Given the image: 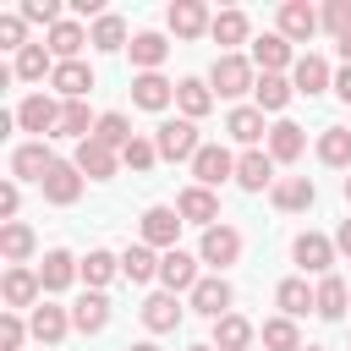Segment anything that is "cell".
Returning <instances> with one entry per match:
<instances>
[{
  "mask_svg": "<svg viewBox=\"0 0 351 351\" xmlns=\"http://www.w3.org/2000/svg\"><path fill=\"white\" fill-rule=\"evenodd\" d=\"M208 88H214V99H241V93L258 88V66L247 55H219L208 66Z\"/></svg>",
  "mask_w": 351,
  "mask_h": 351,
  "instance_id": "obj_1",
  "label": "cell"
},
{
  "mask_svg": "<svg viewBox=\"0 0 351 351\" xmlns=\"http://www.w3.org/2000/svg\"><path fill=\"white\" fill-rule=\"evenodd\" d=\"M154 148H159V159H170V165H192L197 159V148H203V137H197V121H186V115H176V121H159V132H154Z\"/></svg>",
  "mask_w": 351,
  "mask_h": 351,
  "instance_id": "obj_2",
  "label": "cell"
},
{
  "mask_svg": "<svg viewBox=\"0 0 351 351\" xmlns=\"http://www.w3.org/2000/svg\"><path fill=\"white\" fill-rule=\"evenodd\" d=\"M60 110H66V99H55V93H27V99L16 104V126L44 143V137L60 132Z\"/></svg>",
  "mask_w": 351,
  "mask_h": 351,
  "instance_id": "obj_3",
  "label": "cell"
},
{
  "mask_svg": "<svg viewBox=\"0 0 351 351\" xmlns=\"http://www.w3.org/2000/svg\"><path fill=\"white\" fill-rule=\"evenodd\" d=\"M203 269V258L197 252H181V247H170V252H159V285L170 291V296H192L197 291V274Z\"/></svg>",
  "mask_w": 351,
  "mask_h": 351,
  "instance_id": "obj_4",
  "label": "cell"
},
{
  "mask_svg": "<svg viewBox=\"0 0 351 351\" xmlns=\"http://www.w3.org/2000/svg\"><path fill=\"white\" fill-rule=\"evenodd\" d=\"M225 181H236V154L225 148V143H203L197 148V159H192V186H225Z\"/></svg>",
  "mask_w": 351,
  "mask_h": 351,
  "instance_id": "obj_5",
  "label": "cell"
},
{
  "mask_svg": "<svg viewBox=\"0 0 351 351\" xmlns=\"http://www.w3.org/2000/svg\"><path fill=\"white\" fill-rule=\"evenodd\" d=\"M82 181H88V176H82L71 159H55V165H49V176L38 181V192H44V203H55V208H71V203L82 197Z\"/></svg>",
  "mask_w": 351,
  "mask_h": 351,
  "instance_id": "obj_6",
  "label": "cell"
},
{
  "mask_svg": "<svg viewBox=\"0 0 351 351\" xmlns=\"http://www.w3.org/2000/svg\"><path fill=\"white\" fill-rule=\"evenodd\" d=\"M181 214L170 208V203H154V208H143V219H137V230H143V241L154 247V252H170L176 247V236H181Z\"/></svg>",
  "mask_w": 351,
  "mask_h": 351,
  "instance_id": "obj_7",
  "label": "cell"
},
{
  "mask_svg": "<svg viewBox=\"0 0 351 351\" xmlns=\"http://www.w3.org/2000/svg\"><path fill=\"white\" fill-rule=\"evenodd\" d=\"M197 258L219 274V269H230L236 258H241V230L236 225H208L203 230V241H197Z\"/></svg>",
  "mask_w": 351,
  "mask_h": 351,
  "instance_id": "obj_8",
  "label": "cell"
},
{
  "mask_svg": "<svg viewBox=\"0 0 351 351\" xmlns=\"http://www.w3.org/2000/svg\"><path fill=\"white\" fill-rule=\"evenodd\" d=\"M291 258H296V269L302 274H329V263H335V236H324V230H302L296 241H291Z\"/></svg>",
  "mask_w": 351,
  "mask_h": 351,
  "instance_id": "obj_9",
  "label": "cell"
},
{
  "mask_svg": "<svg viewBox=\"0 0 351 351\" xmlns=\"http://www.w3.org/2000/svg\"><path fill=\"white\" fill-rule=\"evenodd\" d=\"M0 291H5V313H33V307L44 302V285H38V269H27V263H16V269H5V280H0Z\"/></svg>",
  "mask_w": 351,
  "mask_h": 351,
  "instance_id": "obj_10",
  "label": "cell"
},
{
  "mask_svg": "<svg viewBox=\"0 0 351 351\" xmlns=\"http://www.w3.org/2000/svg\"><path fill=\"white\" fill-rule=\"evenodd\" d=\"M49 165H55V154H49V143H38V137H27V143L11 148V181H44Z\"/></svg>",
  "mask_w": 351,
  "mask_h": 351,
  "instance_id": "obj_11",
  "label": "cell"
},
{
  "mask_svg": "<svg viewBox=\"0 0 351 351\" xmlns=\"http://www.w3.org/2000/svg\"><path fill=\"white\" fill-rule=\"evenodd\" d=\"M274 159H269V148H247L241 159H236V186L241 192H274Z\"/></svg>",
  "mask_w": 351,
  "mask_h": 351,
  "instance_id": "obj_12",
  "label": "cell"
},
{
  "mask_svg": "<svg viewBox=\"0 0 351 351\" xmlns=\"http://www.w3.org/2000/svg\"><path fill=\"white\" fill-rule=\"evenodd\" d=\"M71 280H82V258H71L66 247H49V252H44V263H38V285H44V296L66 291Z\"/></svg>",
  "mask_w": 351,
  "mask_h": 351,
  "instance_id": "obj_13",
  "label": "cell"
},
{
  "mask_svg": "<svg viewBox=\"0 0 351 351\" xmlns=\"http://www.w3.org/2000/svg\"><path fill=\"white\" fill-rule=\"evenodd\" d=\"M186 302H192V313H203V318H225V313H230V302H236V291H230V280H225V274H203V280H197V291H192Z\"/></svg>",
  "mask_w": 351,
  "mask_h": 351,
  "instance_id": "obj_14",
  "label": "cell"
},
{
  "mask_svg": "<svg viewBox=\"0 0 351 351\" xmlns=\"http://www.w3.org/2000/svg\"><path fill=\"white\" fill-rule=\"evenodd\" d=\"M318 27H324V16H318L307 0H285V5H280V27H274L280 38H291V44H307Z\"/></svg>",
  "mask_w": 351,
  "mask_h": 351,
  "instance_id": "obj_15",
  "label": "cell"
},
{
  "mask_svg": "<svg viewBox=\"0 0 351 351\" xmlns=\"http://www.w3.org/2000/svg\"><path fill=\"white\" fill-rule=\"evenodd\" d=\"M252 66H258V77H285V66H296L291 38H280V33L252 38Z\"/></svg>",
  "mask_w": 351,
  "mask_h": 351,
  "instance_id": "obj_16",
  "label": "cell"
},
{
  "mask_svg": "<svg viewBox=\"0 0 351 351\" xmlns=\"http://www.w3.org/2000/svg\"><path fill=\"white\" fill-rule=\"evenodd\" d=\"M132 104L159 115V110H170V104H176V82H170V77H159V71H137V77H132Z\"/></svg>",
  "mask_w": 351,
  "mask_h": 351,
  "instance_id": "obj_17",
  "label": "cell"
},
{
  "mask_svg": "<svg viewBox=\"0 0 351 351\" xmlns=\"http://www.w3.org/2000/svg\"><path fill=\"white\" fill-rule=\"evenodd\" d=\"M165 22H170V33H176V38H203V33L214 27V16H208V5H203V0H176V5L165 11Z\"/></svg>",
  "mask_w": 351,
  "mask_h": 351,
  "instance_id": "obj_18",
  "label": "cell"
},
{
  "mask_svg": "<svg viewBox=\"0 0 351 351\" xmlns=\"http://www.w3.org/2000/svg\"><path fill=\"white\" fill-rule=\"evenodd\" d=\"M49 88H55L66 104H71V99H88V93H93V66H88V60H55Z\"/></svg>",
  "mask_w": 351,
  "mask_h": 351,
  "instance_id": "obj_19",
  "label": "cell"
},
{
  "mask_svg": "<svg viewBox=\"0 0 351 351\" xmlns=\"http://www.w3.org/2000/svg\"><path fill=\"white\" fill-rule=\"evenodd\" d=\"M269 203H274L280 214H302V208H313V203H318V186H313L307 176H280V181H274V192H269Z\"/></svg>",
  "mask_w": 351,
  "mask_h": 351,
  "instance_id": "obj_20",
  "label": "cell"
},
{
  "mask_svg": "<svg viewBox=\"0 0 351 351\" xmlns=\"http://www.w3.org/2000/svg\"><path fill=\"white\" fill-rule=\"evenodd\" d=\"M274 302H280V313H285V318H307V313H318V291L307 285V274L280 280V285H274Z\"/></svg>",
  "mask_w": 351,
  "mask_h": 351,
  "instance_id": "obj_21",
  "label": "cell"
},
{
  "mask_svg": "<svg viewBox=\"0 0 351 351\" xmlns=\"http://www.w3.org/2000/svg\"><path fill=\"white\" fill-rule=\"evenodd\" d=\"M27 329H33V340H38V346H60V340H66V329H71V313H66V307H55V302H38V307L27 313Z\"/></svg>",
  "mask_w": 351,
  "mask_h": 351,
  "instance_id": "obj_22",
  "label": "cell"
},
{
  "mask_svg": "<svg viewBox=\"0 0 351 351\" xmlns=\"http://www.w3.org/2000/svg\"><path fill=\"white\" fill-rule=\"evenodd\" d=\"M71 165H77V170H82L88 181H110V176H115V165H121V154L88 137V143H77V154H71Z\"/></svg>",
  "mask_w": 351,
  "mask_h": 351,
  "instance_id": "obj_23",
  "label": "cell"
},
{
  "mask_svg": "<svg viewBox=\"0 0 351 351\" xmlns=\"http://www.w3.org/2000/svg\"><path fill=\"white\" fill-rule=\"evenodd\" d=\"M176 214H181L186 225H203V230H208V225H219V197H214L208 186H186V192L176 197Z\"/></svg>",
  "mask_w": 351,
  "mask_h": 351,
  "instance_id": "obj_24",
  "label": "cell"
},
{
  "mask_svg": "<svg viewBox=\"0 0 351 351\" xmlns=\"http://www.w3.org/2000/svg\"><path fill=\"white\" fill-rule=\"evenodd\" d=\"M291 88L296 93H324V88H335V77H329V60L324 55H296V66H291Z\"/></svg>",
  "mask_w": 351,
  "mask_h": 351,
  "instance_id": "obj_25",
  "label": "cell"
},
{
  "mask_svg": "<svg viewBox=\"0 0 351 351\" xmlns=\"http://www.w3.org/2000/svg\"><path fill=\"white\" fill-rule=\"evenodd\" d=\"M225 132H230L241 148H258V143L269 137V126H263V110H258V104H236V110L225 115Z\"/></svg>",
  "mask_w": 351,
  "mask_h": 351,
  "instance_id": "obj_26",
  "label": "cell"
},
{
  "mask_svg": "<svg viewBox=\"0 0 351 351\" xmlns=\"http://www.w3.org/2000/svg\"><path fill=\"white\" fill-rule=\"evenodd\" d=\"M302 148H307V132H302L296 121H274V126H269V159H274V165H296Z\"/></svg>",
  "mask_w": 351,
  "mask_h": 351,
  "instance_id": "obj_27",
  "label": "cell"
},
{
  "mask_svg": "<svg viewBox=\"0 0 351 351\" xmlns=\"http://www.w3.org/2000/svg\"><path fill=\"white\" fill-rule=\"evenodd\" d=\"M104 324H110V296H104V291H82V296L71 302V329L99 335Z\"/></svg>",
  "mask_w": 351,
  "mask_h": 351,
  "instance_id": "obj_28",
  "label": "cell"
},
{
  "mask_svg": "<svg viewBox=\"0 0 351 351\" xmlns=\"http://www.w3.org/2000/svg\"><path fill=\"white\" fill-rule=\"evenodd\" d=\"M181 318H186V307H181V296H170V291H154V296L143 302V324H148L154 335H170Z\"/></svg>",
  "mask_w": 351,
  "mask_h": 351,
  "instance_id": "obj_29",
  "label": "cell"
},
{
  "mask_svg": "<svg viewBox=\"0 0 351 351\" xmlns=\"http://www.w3.org/2000/svg\"><path fill=\"white\" fill-rule=\"evenodd\" d=\"M121 280H132V285L159 280V252H154L148 241H132V247L121 252Z\"/></svg>",
  "mask_w": 351,
  "mask_h": 351,
  "instance_id": "obj_30",
  "label": "cell"
},
{
  "mask_svg": "<svg viewBox=\"0 0 351 351\" xmlns=\"http://www.w3.org/2000/svg\"><path fill=\"white\" fill-rule=\"evenodd\" d=\"M313 291H318V318L340 324V318H346V307H351V280H340V274H324Z\"/></svg>",
  "mask_w": 351,
  "mask_h": 351,
  "instance_id": "obj_31",
  "label": "cell"
},
{
  "mask_svg": "<svg viewBox=\"0 0 351 351\" xmlns=\"http://www.w3.org/2000/svg\"><path fill=\"white\" fill-rule=\"evenodd\" d=\"M176 104H181L186 121H203V115L214 110V88H208L203 77H181V82H176Z\"/></svg>",
  "mask_w": 351,
  "mask_h": 351,
  "instance_id": "obj_32",
  "label": "cell"
},
{
  "mask_svg": "<svg viewBox=\"0 0 351 351\" xmlns=\"http://www.w3.org/2000/svg\"><path fill=\"white\" fill-rule=\"evenodd\" d=\"M252 335H258V329H252L241 313H225V318H214V340H208V346H214V351H247Z\"/></svg>",
  "mask_w": 351,
  "mask_h": 351,
  "instance_id": "obj_33",
  "label": "cell"
},
{
  "mask_svg": "<svg viewBox=\"0 0 351 351\" xmlns=\"http://www.w3.org/2000/svg\"><path fill=\"white\" fill-rule=\"evenodd\" d=\"M318 159L329 170H351V126H324L318 132Z\"/></svg>",
  "mask_w": 351,
  "mask_h": 351,
  "instance_id": "obj_34",
  "label": "cell"
},
{
  "mask_svg": "<svg viewBox=\"0 0 351 351\" xmlns=\"http://www.w3.org/2000/svg\"><path fill=\"white\" fill-rule=\"evenodd\" d=\"M247 33H252L247 11H219V16H214V27H208V38H214V44H225V55H236V44H247Z\"/></svg>",
  "mask_w": 351,
  "mask_h": 351,
  "instance_id": "obj_35",
  "label": "cell"
},
{
  "mask_svg": "<svg viewBox=\"0 0 351 351\" xmlns=\"http://www.w3.org/2000/svg\"><path fill=\"white\" fill-rule=\"evenodd\" d=\"M82 44H93L82 22H71V16H66L60 27H49V55H55V60H77V55H82Z\"/></svg>",
  "mask_w": 351,
  "mask_h": 351,
  "instance_id": "obj_36",
  "label": "cell"
},
{
  "mask_svg": "<svg viewBox=\"0 0 351 351\" xmlns=\"http://www.w3.org/2000/svg\"><path fill=\"white\" fill-rule=\"evenodd\" d=\"M165 55H170L165 33H132V66H137V71H159Z\"/></svg>",
  "mask_w": 351,
  "mask_h": 351,
  "instance_id": "obj_37",
  "label": "cell"
},
{
  "mask_svg": "<svg viewBox=\"0 0 351 351\" xmlns=\"http://www.w3.org/2000/svg\"><path fill=\"white\" fill-rule=\"evenodd\" d=\"M22 82H44V77H55V55H49V44H27L22 55H16V66H11Z\"/></svg>",
  "mask_w": 351,
  "mask_h": 351,
  "instance_id": "obj_38",
  "label": "cell"
},
{
  "mask_svg": "<svg viewBox=\"0 0 351 351\" xmlns=\"http://www.w3.org/2000/svg\"><path fill=\"white\" fill-rule=\"evenodd\" d=\"M296 99V88H291V77H258V88H252V104L263 110V115H274V110H285Z\"/></svg>",
  "mask_w": 351,
  "mask_h": 351,
  "instance_id": "obj_39",
  "label": "cell"
},
{
  "mask_svg": "<svg viewBox=\"0 0 351 351\" xmlns=\"http://www.w3.org/2000/svg\"><path fill=\"white\" fill-rule=\"evenodd\" d=\"M33 247H38V241H33V230H27L22 219L0 225V252H5V263H11V269H16V263H27V258H33Z\"/></svg>",
  "mask_w": 351,
  "mask_h": 351,
  "instance_id": "obj_40",
  "label": "cell"
},
{
  "mask_svg": "<svg viewBox=\"0 0 351 351\" xmlns=\"http://www.w3.org/2000/svg\"><path fill=\"white\" fill-rule=\"evenodd\" d=\"M115 274H121V258H115L110 247H93V252L82 258V280H88V291H104Z\"/></svg>",
  "mask_w": 351,
  "mask_h": 351,
  "instance_id": "obj_41",
  "label": "cell"
},
{
  "mask_svg": "<svg viewBox=\"0 0 351 351\" xmlns=\"http://www.w3.org/2000/svg\"><path fill=\"white\" fill-rule=\"evenodd\" d=\"M88 38H93V49H104V55H115V49H132V44H126V22H121L115 11H104V16L88 27Z\"/></svg>",
  "mask_w": 351,
  "mask_h": 351,
  "instance_id": "obj_42",
  "label": "cell"
},
{
  "mask_svg": "<svg viewBox=\"0 0 351 351\" xmlns=\"http://www.w3.org/2000/svg\"><path fill=\"white\" fill-rule=\"evenodd\" d=\"M132 137H137V132H132V121H126L121 110H104V115H99V126H93V143H104V148H115V154H121Z\"/></svg>",
  "mask_w": 351,
  "mask_h": 351,
  "instance_id": "obj_43",
  "label": "cell"
},
{
  "mask_svg": "<svg viewBox=\"0 0 351 351\" xmlns=\"http://www.w3.org/2000/svg\"><path fill=\"white\" fill-rule=\"evenodd\" d=\"M263 351H302V329H296V318H269L263 324Z\"/></svg>",
  "mask_w": 351,
  "mask_h": 351,
  "instance_id": "obj_44",
  "label": "cell"
},
{
  "mask_svg": "<svg viewBox=\"0 0 351 351\" xmlns=\"http://www.w3.org/2000/svg\"><path fill=\"white\" fill-rule=\"evenodd\" d=\"M22 22H44V27H60L66 16H60V0H22V11H16Z\"/></svg>",
  "mask_w": 351,
  "mask_h": 351,
  "instance_id": "obj_45",
  "label": "cell"
},
{
  "mask_svg": "<svg viewBox=\"0 0 351 351\" xmlns=\"http://www.w3.org/2000/svg\"><path fill=\"white\" fill-rule=\"evenodd\" d=\"M154 159H159V148H154L148 137H132V143L121 148V165H126V170H154Z\"/></svg>",
  "mask_w": 351,
  "mask_h": 351,
  "instance_id": "obj_46",
  "label": "cell"
},
{
  "mask_svg": "<svg viewBox=\"0 0 351 351\" xmlns=\"http://www.w3.org/2000/svg\"><path fill=\"white\" fill-rule=\"evenodd\" d=\"M27 335H33V329L22 324V313H0V351H22Z\"/></svg>",
  "mask_w": 351,
  "mask_h": 351,
  "instance_id": "obj_47",
  "label": "cell"
},
{
  "mask_svg": "<svg viewBox=\"0 0 351 351\" xmlns=\"http://www.w3.org/2000/svg\"><path fill=\"white\" fill-rule=\"evenodd\" d=\"M318 16H324V27L335 33V44H340V38L351 33V0H329V5L318 11Z\"/></svg>",
  "mask_w": 351,
  "mask_h": 351,
  "instance_id": "obj_48",
  "label": "cell"
},
{
  "mask_svg": "<svg viewBox=\"0 0 351 351\" xmlns=\"http://www.w3.org/2000/svg\"><path fill=\"white\" fill-rule=\"evenodd\" d=\"M0 49H27V22L22 16H0Z\"/></svg>",
  "mask_w": 351,
  "mask_h": 351,
  "instance_id": "obj_49",
  "label": "cell"
},
{
  "mask_svg": "<svg viewBox=\"0 0 351 351\" xmlns=\"http://www.w3.org/2000/svg\"><path fill=\"white\" fill-rule=\"evenodd\" d=\"M16 208H22V192H16V181H5V186H0V225H11Z\"/></svg>",
  "mask_w": 351,
  "mask_h": 351,
  "instance_id": "obj_50",
  "label": "cell"
},
{
  "mask_svg": "<svg viewBox=\"0 0 351 351\" xmlns=\"http://www.w3.org/2000/svg\"><path fill=\"white\" fill-rule=\"evenodd\" d=\"M335 252L351 258V219H340V230H335Z\"/></svg>",
  "mask_w": 351,
  "mask_h": 351,
  "instance_id": "obj_51",
  "label": "cell"
},
{
  "mask_svg": "<svg viewBox=\"0 0 351 351\" xmlns=\"http://www.w3.org/2000/svg\"><path fill=\"white\" fill-rule=\"evenodd\" d=\"M335 93H340V99H346V104H351V66H346V71H340V77H335Z\"/></svg>",
  "mask_w": 351,
  "mask_h": 351,
  "instance_id": "obj_52",
  "label": "cell"
},
{
  "mask_svg": "<svg viewBox=\"0 0 351 351\" xmlns=\"http://www.w3.org/2000/svg\"><path fill=\"white\" fill-rule=\"evenodd\" d=\"M335 49H340V60H346V66H351V33H346V38H340V44H335Z\"/></svg>",
  "mask_w": 351,
  "mask_h": 351,
  "instance_id": "obj_53",
  "label": "cell"
},
{
  "mask_svg": "<svg viewBox=\"0 0 351 351\" xmlns=\"http://www.w3.org/2000/svg\"><path fill=\"white\" fill-rule=\"evenodd\" d=\"M126 351H159V346H154V340H137V346H126Z\"/></svg>",
  "mask_w": 351,
  "mask_h": 351,
  "instance_id": "obj_54",
  "label": "cell"
},
{
  "mask_svg": "<svg viewBox=\"0 0 351 351\" xmlns=\"http://www.w3.org/2000/svg\"><path fill=\"white\" fill-rule=\"evenodd\" d=\"M346 203H351V176H346Z\"/></svg>",
  "mask_w": 351,
  "mask_h": 351,
  "instance_id": "obj_55",
  "label": "cell"
},
{
  "mask_svg": "<svg viewBox=\"0 0 351 351\" xmlns=\"http://www.w3.org/2000/svg\"><path fill=\"white\" fill-rule=\"evenodd\" d=\"M186 351H214V346H186Z\"/></svg>",
  "mask_w": 351,
  "mask_h": 351,
  "instance_id": "obj_56",
  "label": "cell"
},
{
  "mask_svg": "<svg viewBox=\"0 0 351 351\" xmlns=\"http://www.w3.org/2000/svg\"><path fill=\"white\" fill-rule=\"evenodd\" d=\"M302 351H324V346H302Z\"/></svg>",
  "mask_w": 351,
  "mask_h": 351,
  "instance_id": "obj_57",
  "label": "cell"
}]
</instances>
